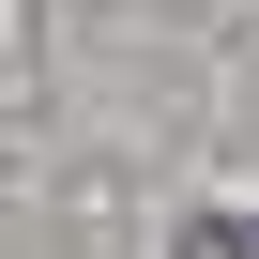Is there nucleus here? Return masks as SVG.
<instances>
[{
    "label": "nucleus",
    "mask_w": 259,
    "mask_h": 259,
    "mask_svg": "<svg viewBox=\"0 0 259 259\" xmlns=\"http://www.w3.org/2000/svg\"><path fill=\"white\" fill-rule=\"evenodd\" d=\"M183 259H259V229H229V213H198V229H183Z\"/></svg>",
    "instance_id": "1"
}]
</instances>
